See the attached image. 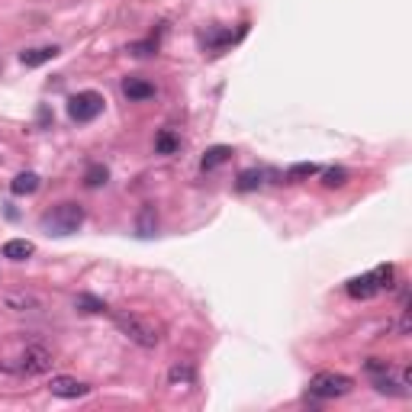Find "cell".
<instances>
[{"instance_id": "6da1fadb", "label": "cell", "mask_w": 412, "mask_h": 412, "mask_svg": "<svg viewBox=\"0 0 412 412\" xmlns=\"http://www.w3.org/2000/svg\"><path fill=\"white\" fill-rule=\"evenodd\" d=\"M113 322H116V328L129 338V342H132V345L145 348V351H152V348L161 345V335H165L161 322L145 319V316L129 312V310H116V312H113Z\"/></svg>"}, {"instance_id": "7a4b0ae2", "label": "cell", "mask_w": 412, "mask_h": 412, "mask_svg": "<svg viewBox=\"0 0 412 412\" xmlns=\"http://www.w3.org/2000/svg\"><path fill=\"white\" fill-rule=\"evenodd\" d=\"M84 226V206L81 203H59L43 216V229L49 236H71Z\"/></svg>"}, {"instance_id": "3957f363", "label": "cell", "mask_w": 412, "mask_h": 412, "mask_svg": "<svg viewBox=\"0 0 412 412\" xmlns=\"http://www.w3.org/2000/svg\"><path fill=\"white\" fill-rule=\"evenodd\" d=\"M10 364H13V370H17V377H43V374L52 370V364H55V354H52L45 345L33 342V345H26L23 351H20L17 361H10Z\"/></svg>"}, {"instance_id": "277c9868", "label": "cell", "mask_w": 412, "mask_h": 412, "mask_svg": "<svg viewBox=\"0 0 412 412\" xmlns=\"http://www.w3.org/2000/svg\"><path fill=\"white\" fill-rule=\"evenodd\" d=\"M354 390V380L348 374H338V370H322L310 380V396L316 399H338V396H348Z\"/></svg>"}, {"instance_id": "5b68a950", "label": "cell", "mask_w": 412, "mask_h": 412, "mask_svg": "<svg viewBox=\"0 0 412 412\" xmlns=\"http://www.w3.org/2000/svg\"><path fill=\"white\" fill-rule=\"evenodd\" d=\"M103 107H107L103 93L81 91V93H75V97L68 100V116L75 119V123H91V119H97L103 113Z\"/></svg>"}, {"instance_id": "8992f818", "label": "cell", "mask_w": 412, "mask_h": 412, "mask_svg": "<svg viewBox=\"0 0 412 412\" xmlns=\"http://www.w3.org/2000/svg\"><path fill=\"white\" fill-rule=\"evenodd\" d=\"M0 303L3 310L17 312V316H33V312H43V300L29 290H3L0 293Z\"/></svg>"}, {"instance_id": "52a82bcc", "label": "cell", "mask_w": 412, "mask_h": 412, "mask_svg": "<svg viewBox=\"0 0 412 412\" xmlns=\"http://www.w3.org/2000/svg\"><path fill=\"white\" fill-rule=\"evenodd\" d=\"M49 390L59 399H81V396L91 393V383H84V380H77V377H52Z\"/></svg>"}, {"instance_id": "ba28073f", "label": "cell", "mask_w": 412, "mask_h": 412, "mask_svg": "<svg viewBox=\"0 0 412 412\" xmlns=\"http://www.w3.org/2000/svg\"><path fill=\"white\" fill-rule=\"evenodd\" d=\"M123 93H126L129 100H152L155 97V84L152 81H145V77H126L123 81Z\"/></svg>"}, {"instance_id": "9c48e42d", "label": "cell", "mask_w": 412, "mask_h": 412, "mask_svg": "<svg viewBox=\"0 0 412 412\" xmlns=\"http://www.w3.org/2000/svg\"><path fill=\"white\" fill-rule=\"evenodd\" d=\"M0 254L10 261H26L36 254V245L29 242V238H10V242H3V248H0Z\"/></svg>"}, {"instance_id": "30bf717a", "label": "cell", "mask_w": 412, "mask_h": 412, "mask_svg": "<svg viewBox=\"0 0 412 412\" xmlns=\"http://www.w3.org/2000/svg\"><path fill=\"white\" fill-rule=\"evenodd\" d=\"M52 59H59V45H39V49H26L23 55H20V61H23L26 68H39Z\"/></svg>"}, {"instance_id": "8fae6325", "label": "cell", "mask_w": 412, "mask_h": 412, "mask_svg": "<svg viewBox=\"0 0 412 412\" xmlns=\"http://www.w3.org/2000/svg\"><path fill=\"white\" fill-rule=\"evenodd\" d=\"M348 296H354V300H367V296H374L380 290L377 280H374V274H364V277H351L348 280Z\"/></svg>"}, {"instance_id": "7c38bea8", "label": "cell", "mask_w": 412, "mask_h": 412, "mask_svg": "<svg viewBox=\"0 0 412 412\" xmlns=\"http://www.w3.org/2000/svg\"><path fill=\"white\" fill-rule=\"evenodd\" d=\"M39 184H43V181H39L36 171H23V174H17L13 181H10V190H13L17 197H29V194L39 190Z\"/></svg>"}, {"instance_id": "4fadbf2b", "label": "cell", "mask_w": 412, "mask_h": 412, "mask_svg": "<svg viewBox=\"0 0 412 412\" xmlns=\"http://www.w3.org/2000/svg\"><path fill=\"white\" fill-rule=\"evenodd\" d=\"M229 158H232V148H229V145H213V148H206V155H203L200 168L213 171V168H219V165H226Z\"/></svg>"}, {"instance_id": "5bb4252c", "label": "cell", "mask_w": 412, "mask_h": 412, "mask_svg": "<svg viewBox=\"0 0 412 412\" xmlns=\"http://www.w3.org/2000/svg\"><path fill=\"white\" fill-rule=\"evenodd\" d=\"M177 148H181V135H174L171 129H161V132L155 135V152L158 155H174Z\"/></svg>"}, {"instance_id": "9a60e30c", "label": "cell", "mask_w": 412, "mask_h": 412, "mask_svg": "<svg viewBox=\"0 0 412 412\" xmlns=\"http://www.w3.org/2000/svg\"><path fill=\"white\" fill-rule=\"evenodd\" d=\"M261 184H264V171H258V168L242 171V174H238V181H236V187L242 190V194H252V190H258Z\"/></svg>"}, {"instance_id": "2e32d148", "label": "cell", "mask_w": 412, "mask_h": 412, "mask_svg": "<svg viewBox=\"0 0 412 412\" xmlns=\"http://www.w3.org/2000/svg\"><path fill=\"white\" fill-rule=\"evenodd\" d=\"M319 174V165H312V161H300V165H293V168L287 171V184H300V181H306V177Z\"/></svg>"}, {"instance_id": "e0dca14e", "label": "cell", "mask_w": 412, "mask_h": 412, "mask_svg": "<svg viewBox=\"0 0 412 412\" xmlns=\"http://www.w3.org/2000/svg\"><path fill=\"white\" fill-rule=\"evenodd\" d=\"M168 380H171V387H190L194 383V367L190 364H174Z\"/></svg>"}, {"instance_id": "ac0fdd59", "label": "cell", "mask_w": 412, "mask_h": 412, "mask_svg": "<svg viewBox=\"0 0 412 412\" xmlns=\"http://www.w3.org/2000/svg\"><path fill=\"white\" fill-rule=\"evenodd\" d=\"M155 226H158V216H155V206H142V213H139V222H135V229H139V236H152Z\"/></svg>"}, {"instance_id": "d6986e66", "label": "cell", "mask_w": 412, "mask_h": 412, "mask_svg": "<svg viewBox=\"0 0 412 412\" xmlns=\"http://www.w3.org/2000/svg\"><path fill=\"white\" fill-rule=\"evenodd\" d=\"M107 177H109V171L103 168V165H91V168L84 171V187L97 190V187H103V184H107Z\"/></svg>"}, {"instance_id": "ffe728a7", "label": "cell", "mask_w": 412, "mask_h": 412, "mask_svg": "<svg viewBox=\"0 0 412 412\" xmlns=\"http://www.w3.org/2000/svg\"><path fill=\"white\" fill-rule=\"evenodd\" d=\"M75 310H81V312H103V310H107V303L97 300V296H91V293H81L75 300Z\"/></svg>"}, {"instance_id": "44dd1931", "label": "cell", "mask_w": 412, "mask_h": 412, "mask_svg": "<svg viewBox=\"0 0 412 412\" xmlns=\"http://www.w3.org/2000/svg\"><path fill=\"white\" fill-rule=\"evenodd\" d=\"M322 184L326 187H345L348 184V171L345 168H328L326 174H322Z\"/></svg>"}, {"instance_id": "7402d4cb", "label": "cell", "mask_w": 412, "mask_h": 412, "mask_svg": "<svg viewBox=\"0 0 412 412\" xmlns=\"http://www.w3.org/2000/svg\"><path fill=\"white\" fill-rule=\"evenodd\" d=\"M364 367H367L370 374H387V370H390V361H380V358H370V361L364 364Z\"/></svg>"}, {"instance_id": "603a6c76", "label": "cell", "mask_w": 412, "mask_h": 412, "mask_svg": "<svg viewBox=\"0 0 412 412\" xmlns=\"http://www.w3.org/2000/svg\"><path fill=\"white\" fill-rule=\"evenodd\" d=\"M155 49H158V43H135V45H129L132 55H152Z\"/></svg>"}]
</instances>
